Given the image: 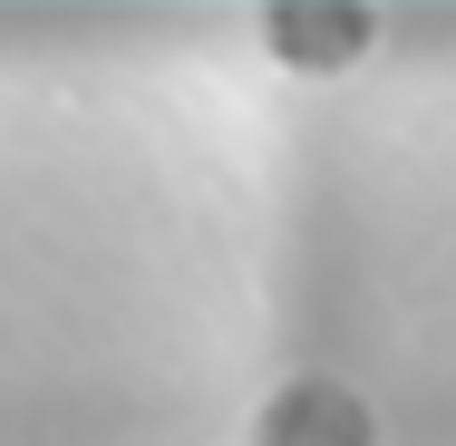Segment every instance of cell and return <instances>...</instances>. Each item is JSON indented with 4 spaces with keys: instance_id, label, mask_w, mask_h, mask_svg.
<instances>
[{
    "instance_id": "6da1fadb",
    "label": "cell",
    "mask_w": 456,
    "mask_h": 446,
    "mask_svg": "<svg viewBox=\"0 0 456 446\" xmlns=\"http://www.w3.org/2000/svg\"><path fill=\"white\" fill-rule=\"evenodd\" d=\"M263 39H273L281 69H301V78H340L350 59H369L379 20H369L360 0H281L273 20H263Z\"/></svg>"
},
{
    "instance_id": "7a4b0ae2",
    "label": "cell",
    "mask_w": 456,
    "mask_h": 446,
    "mask_svg": "<svg viewBox=\"0 0 456 446\" xmlns=\"http://www.w3.org/2000/svg\"><path fill=\"white\" fill-rule=\"evenodd\" d=\"M253 446H379V418L340 378H291V388H273V408L253 418Z\"/></svg>"
}]
</instances>
